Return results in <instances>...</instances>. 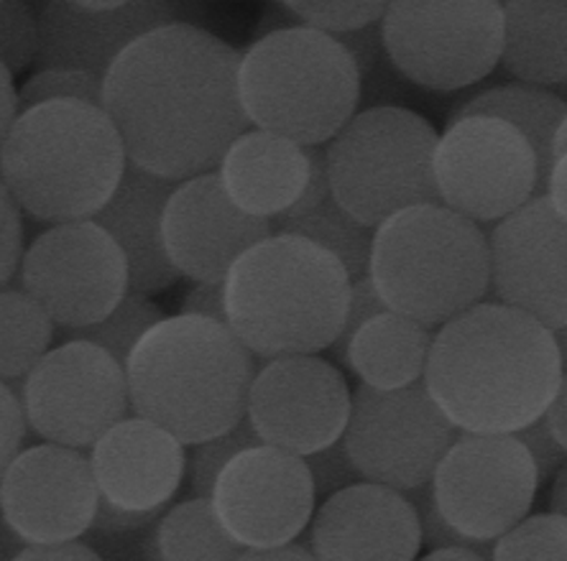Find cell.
I'll return each instance as SVG.
<instances>
[{
	"mask_svg": "<svg viewBox=\"0 0 567 561\" xmlns=\"http://www.w3.org/2000/svg\"><path fill=\"white\" fill-rule=\"evenodd\" d=\"M240 56L182 21L133 41L103 80V111L128 164L174 184L218 172L251 125L238 95Z\"/></svg>",
	"mask_w": 567,
	"mask_h": 561,
	"instance_id": "obj_1",
	"label": "cell"
},
{
	"mask_svg": "<svg viewBox=\"0 0 567 561\" xmlns=\"http://www.w3.org/2000/svg\"><path fill=\"white\" fill-rule=\"evenodd\" d=\"M563 375L555 332L481 301L435 332L422 383L461 434H519L545 418Z\"/></svg>",
	"mask_w": 567,
	"mask_h": 561,
	"instance_id": "obj_2",
	"label": "cell"
},
{
	"mask_svg": "<svg viewBox=\"0 0 567 561\" xmlns=\"http://www.w3.org/2000/svg\"><path fill=\"white\" fill-rule=\"evenodd\" d=\"M256 357L228 324L179 314L154 324L126 363L133 416L195 447L246 418Z\"/></svg>",
	"mask_w": 567,
	"mask_h": 561,
	"instance_id": "obj_3",
	"label": "cell"
},
{
	"mask_svg": "<svg viewBox=\"0 0 567 561\" xmlns=\"http://www.w3.org/2000/svg\"><path fill=\"white\" fill-rule=\"evenodd\" d=\"M223 301L225 324L254 357L320 355L346 324L350 279L328 250L274 232L233 263Z\"/></svg>",
	"mask_w": 567,
	"mask_h": 561,
	"instance_id": "obj_4",
	"label": "cell"
},
{
	"mask_svg": "<svg viewBox=\"0 0 567 561\" xmlns=\"http://www.w3.org/2000/svg\"><path fill=\"white\" fill-rule=\"evenodd\" d=\"M126 169L113 121L103 107L80 100L21 113L0 146V184L37 222L95 220Z\"/></svg>",
	"mask_w": 567,
	"mask_h": 561,
	"instance_id": "obj_5",
	"label": "cell"
},
{
	"mask_svg": "<svg viewBox=\"0 0 567 561\" xmlns=\"http://www.w3.org/2000/svg\"><path fill=\"white\" fill-rule=\"evenodd\" d=\"M369 279L389 312L440 330L488 294V236L445 205L402 209L373 232Z\"/></svg>",
	"mask_w": 567,
	"mask_h": 561,
	"instance_id": "obj_6",
	"label": "cell"
},
{
	"mask_svg": "<svg viewBox=\"0 0 567 561\" xmlns=\"http://www.w3.org/2000/svg\"><path fill=\"white\" fill-rule=\"evenodd\" d=\"M248 123L305 148L330 144L361 103V74L338 39L307 27L264 33L240 56Z\"/></svg>",
	"mask_w": 567,
	"mask_h": 561,
	"instance_id": "obj_7",
	"label": "cell"
},
{
	"mask_svg": "<svg viewBox=\"0 0 567 561\" xmlns=\"http://www.w3.org/2000/svg\"><path fill=\"white\" fill-rule=\"evenodd\" d=\"M437 131L406 107L355 113L324 148L332 199L377 230L410 207L442 205L435 184Z\"/></svg>",
	"mask_w": 567,
	"mask_h": 561,
	"instance_id": "obj_8",
	"label": "cell"
},
{
	"mask_svg": "<svg viewBox=\"0 0 567 561\" xmlns=\"http://www.w3.org/2000/svg\"><path fill=\"white\" fill-rule=\"evenodd\" d=\"M379 27L391 64L424 90L471 87L502 62L504 6L496 0H394Z\"/></svg>",
	"mask_w": 567,
	"mask_h": 561,
	"instance_id": "obj_9",
	"label": "cell"
},
{
	"mask_svg": "<svg viewBox=\"0 0 567 561\" xmlns=\"http://www.w3.org/2000/svg\"><path fill=\"white\" fill-rule=\"evenodd\" d=\"M430 488L450 529L478 547H494L529 516L539 477L514 434H461Z\"/></svg>",
	"mask_w": 567,
	"mask_h": 561,
	"instance_id": "obj_10",
	"label": "cell"
},
{
	"mask_svg": "<svg viewBox=\"0 0 567 561\" xmlns=\"http://www.w3.org/2000/svg\"><path fill=\"white\" fill-rule=\"evenodd\" d=\"M19 283L64 332L103 322L131 294L126 256L95 220L52 225L33 238Z\"/></svg>",
	"mask_w": 567,
	"mask_h": 561,
	"instance_id": "obj_11",
	"label": "cell"
},
{
	"mask_svg": "<svg viewBox=\"0 0 567 561\" xmlns=\"http://www.w3.org/2000/svg\"><path fill=\"white\" fill-rule=\"evenodd\" d=\"M19 398L29 429L70 449H90L131 412L126 367L85 340L49 350L21 381Z\"/></svg>",
	"mask_w": 567,
	"mask_h": 561,
	"instance_id": "obj_12",
	"label": "cell"
},
{
	"mask_svg": "<svg viewBox=\"0 0 567 561\" xmlns=\"http://www.w3.org/2000/svg\"><path fill=\"white\" fill-rule=\"evenodd\" d=\"M457 437L424 383H414L402 391L358 385L343 441L365 482L410 492L432 482Z\"/></svg>",
	"mask_w": 567,
	"mask_h": 561,
	"instance_id": "obj_13",
	"label": "cell"
},
{
	"mask_svg": "<svg viewBox=\"0 0 567 561\" xmlns=\"http://www.w3.org/2000/svg\"><path fill=\"white\" fill-rule=\"evenodd\" d=\"M440 202L471 222H502L539 197V164L527 138L504 121L447 123L435 148Z\"/></svg>",
	"mask_w": 567,
	"mask_h": 561,
	"instance_id": "obj_14",
	"label": "cell"
},
{
	"mask_svg": "<svg viewBox=\"0 0 567 561\" xmlns=\"http://www.w3.org/2000/svg\"><path fill=\"white\" fill-rule=\"evenodd\" d=\"M207 498L225 533L244 551L295 543L317 510L305 459L269 444L233 457Z\"/></svg>",
	"mask_w": 567,
	"mask_h": 561,
	"instance_id": "obj_15",
	"label": "cell"
},
{
	"mask_svg": "<svg viewBox=\"0 0 567 561\" xmlns=\"http://www.w3.org/2000/svg\"><path fill=\"white\" fill-rule=\"evenodd\" d=\"M353 393L324 357L266 360L248 391L246 418L261 444L310 457L343 439Z\"/></svg>",
	"mask_w": 567,
	"mask_h": 561,
	"instance_id": "obj_16",
	"label": "cell"
},
{
	"mask_svg": "<svg viewBox=\"0 0 567 561\" xmlns=\"http://www.w3.org/2000/svg\"><path fill=\"white\" fill-rule=\"evenodd\" d=\"M100 506L90 455L60 444L23 449L0 477V516L23 547L78 541Z\"/></svg>",
	"mask_w": 567,
	"mask_h": 561,
	"instance_id": "obj_17",
	"label": "cell"
},
{
	"mask_svg": "<svg viewBox=\"0 0 567 561\" xmlns=\"http://www.w3.org/2000/svg\"><path fill=\"white\" fill-rule=\"evenodd\" d=\"M491 291L549 332L567 326V222L535 197L488 236Z\"/></svg>",
	"mask_w": 567,
	"mask_h": 561,
	"instance_id": "obj_18",
	"label": "cell"
},
{
	"mask_svg": "<svg viewBox=\"0 0 567 561\" xmlns=\"http://www.w3.org/2000/svg\"><path fill=\"white\" fill-rule=\"evenodd\" d=\"M271 236L269 220L240 212L225 197L215 172L179 181L162 217L166 258L195 283H223L246 250Z\"/></svg>",
	"mask_w": 567,
	"mask_h": 561,
	"instance_id": "obj_19",
	"label": "cell"
},
{
	"mask_svg": "<svg viewBox=\"0 0 567 561\" xmlns=\"http://www.w3.org/2000/svg\"><path fill=\"white\" fill-rule=\"evenodd\" d=\"M177 23L162 0H52L39 11L37 70H82L105 80L133 41Z\"/></svg>",
	"mask_w": 567,
	"mask_h": 561,
	"instance_id": "obj_20",
	"label": "cell"
},
{
	"mask_svg": "<svg viewBox=\"0 0 567 561\" xmlns=\"http://www.w3.org/2000/svg\"><path fill=\"white\" fill-rule=\"evenodd\" d=\"M100 502L121 513L158 518L187 475V451L174 434L141 416L123 418L90 447Z\"/></svg>",
	"mask_w": 567,
	"mask_h": 561,
	"instance_id": "obj_21",
	"label": "cell"
},
{
	"mask_svg": "<svg viewBox=\"0 0 567 561\" xmlns=\"http://www.w3.org/2000/svg\"><path fill=\"white\" fill-rule=\"evenodd\" d=\"M420 518L404 492L358 482L315 510L310 551L317 561H416Z\"/></svg>",
	"mask_w": 567,
	"mask_h": 561,
	"instance_id": "obj_22",
	"label": "cell"
},
{
	"mask_svg": "<svg viewBox=\"0 0 567 561\" xmlns=\"http://www.w3.org/2000/svg\"><path fill=\"white\" fill-rule=\"evenodd\" d=\"M218 179L225 197L256 220H281L310 179V154L277 133L248 128L223 154Z\"/></svg>",
	"mask_w": 567,
	"mask_h": 561,
	"instance_id": "obj_23",
	"label": "cell"
},
{
	"mask_svg": "<svg viewBox=\"0 0 567 561\" xmlns=\"http://www.w3.org/2000/svg\"><path fill=\"white\" fill-rule=\"evenodd\" d=\"M174 187V181L158 179L128 164L115 195L95 215V222L118 242L126 256L133 294H158L179 279L166 258L162 240L164 207Z\"/></svg>",
	"mask_w": 567,
	"mask_h": 561,
	"instance_id": "obj_24",
	"label": "cell"
},
{
	"mask_svg": "<svg viewBox=\"0 0 567 561\" xmlns=\"http://www.w3.org/2000/svg\"><path fill=\"white\" fill-rule=\"evenodd\" d=\"M432 340H435V330L386 309L353 334L346 365L365 388H410L424 378Z\"/></svg>",
	"mask_w": 567,
	"mask_h": 561,
	"instance_id": "obj_25",
	"label": "cell"
},
{
	"mask_svg": "<svg viewBox=\"0 0 567 561\" xmlns=\"http://www.w3.org/2000/svg\"><path fill=\"white\" fill-rule=\"evenodd\" d=\"M502 64L524 85L557 87L567 80V0H508Z\"/></svg>",
	"mask_w": 567,
	"mask_h": 561,
	"instance_id": "obj_26",
	"label": "cell"
},
{
	"mask_svg": "<svg viewBox=\"0 0 567 561\" xmlns=\"http://www.w3.org/2000/svg\"><path fill=\"white\" fill-rule=\"evenodd\" d=\"M567 115V103L545 87L524 85V82H514V85L491 87L481 95L471 97L453 113V121L463 118H494L504 121L522 133L532 146L539 164V197H545L547 177L553 169L555 156L553 144L555 133L560 128L563 118Z\"/></svg>",
	"mask_w": 567,
	"mask_h": 561,
	"instance_id": "obj_27",
	"label": "cell"
},
{
	"mask_svg": "<svg viewBox=\"0 0 567 561\" xmlns=\"http://www.w3.org/2000/svg\"><path fill=\"white\" fill-rule=\"evenodd\" d=\"M244 549L230 539L215 516L210 498H192L158 518L154 561H238Z\"/></svg>",
	"mask_w": 567,
	"mask_h": 561,
	"instance_id": "obj_28",
	"label": "cell"
},
{
	"mask_svg": "<svg viewBox=\"0 0 567 561\" xmlns=\"http://www.w3.org/2000/svg\"><path fill=\"white\" fill-rule=\"evenodd\" d=\"M54 322L23 289H0V381L19 383L52 350Z\"/></svg>",
	"mask_w": 567,
	"mask_h": 561,
	"instance_id": "obj_29",
	"label": "cell"
},
{
	"mask_svg": "<svg viewBox=\"0 0 567 561\" xmlns=\"http://www.w3.org/2000/svg\"><path fill=\"white\" fill-rule=\"evenodd\" d=\"M277 232L299 236L328 250L346 268L350 283L369 279L373 232L377 230L365 228L355 217H350L336 199H328L307 215L277 220Z\"/></svg>",
	"mask_w": 567,
	"mask_h": 561,
	"instance_id": "obj_30",
	"label": "cell"
},
{
	"mask_svg": "<svg viewBox=\"0 0 567 561\" xmlns=\"http://www.w3.org/2000/svg\"><path fill=\"white\" fill-rule=\"evenodd\" d=\"M164 316L166 314L154 304L152 299L144 294H133L131 291V294L123 299L103 322L87 326V330L64 332V334L66 340L93 342V345L103 347L105 353H111L123 367H126L128 355L133 353V347L138 345V340L144 337L154 324L162 322Z\"/></svg>",
	"mask_w": 567,
	"mask_h": 561,
	"instance_id": "obj_31",
	"label": "cell"
},
{
	"mask_svg": "<svg viewBox=\"0 0 567 561\" xmlns=\"http://www.w3.org/2000/svg\"><path fill=\"white\" fill-rule=\"evenodd\" d=\"M491 561H567V518L527 516L491 547Z\"/></svg>",
	"mask_w": 567,
	"mask_h": 561,
	"instance_id": "obj_32",
	"label": "cell"
},
{
	"mask_svg": "<svg viewBox=\"0 0 567 561\" xmlns=\"http://www.w3.org/2000/svg\"><path fill=\"white\" fill-rule=\"evenodd\" d=\"M279 6L295 15L299 27L340 37V33L381 23L389 3L383 0H287Z\"/></svg>",
	"mask_w": 567,
	"mask_h": 561,
	"instance_id": "obj_33",
	"label": "cell"
},
{
	"mask_svg": "<svg viewBox=\"0 0 567 561\" xmlns=\"http://www.w3.org/2000/svg\"><path fill=\"white\" fill-rule=\"evenodd\" d=\"M56 100H80V103L103 107V80L82 70H37L19 87V115Z\"/></svg>",
	"mask_w": 567,
	"mask_h": 561,
	"instance_id": "obj_34",
	"label": "cell"
},
{
	"mask_svg": "<svg viewBox=\"0 0 567 561\" xmlns=\"http://www.w3.org/2000/svg\"><path fill=\"white\" fill-rule=\"evenodd\" d=\"M256 444H261L254 426L244 418L236 429L220 434V437H213L207 441H199L192 447V455L187 457V475L189 485L195 490L197 498L210 496L215 480L223 472V467L230 463L233 457L240 455L244 449H251Z\"/></svg>",
	"mask_w": 567,
	"mask_h": 561,
	"instance_id": "obj_35",
	"label": "cell"
},
{
	"mask_svg": "<svg viewBox=\"0 0 567 561\" xmlns=\"http://www.w3.org/2000/svg\"><path fill=\"white\" fill-rule=\"evenodd\" d=\"M39 15L19 0H0V64L21 74L37 62Z\"/></svg>",
	"mask_w": 567,
	"mask_h": 561,
	"instance_id": "obj_36",
	"label": "cell"
},
{
	"mask_svg": "<svg viewBox=\"0 0 567 561\" xmlns=\"http://www.w3.org/2000/svg\"><path fill=\"white\" fill-rule=\"evenodd\" d=\"M302 459L307 463V470H310V475H312L317 498H322V500L332 498L336 492L346 490V488H353V485H358V482H365L361 472L355 470V465L348 455L343 439L330 444L328 449L317 451V455L302 457Z\"/></svg>",
	"mask_w": 567,
	"mask_h": 561,
	"instance_id": "obj_37",
	"label": "cell"
},
{
	"mask_svg": "<svg viewBox=\"0 0 567 561\" xmlns=\"http://www.w3.org/2000/svg\"><path fill=\"white\" fill-rule=\"evenodd\" d=\"M406 500L412 502L416 510V518H420V529H422V547L427 543L430 549H453V547H463V549H475V551H486L491 554V547H478L468 539H463L461 533H455L450 526L445 523V518L440 516V510L435 506V498H432V488L430 482L422 485V488L404 492Z\"/></svg>",
	"mask_w": 567,
	"mask_h": 561,
	"instance_id": "obj_38",
	"label": "cell"
},
{
	"mask_svg": "<svg viewBox=\"0 0 567 561\" xmlns=\"http://www.w3.org/2000/svg\"><path fill=\"white\" fill-rule=\"evenodd\" d=\"M381 312H386V307H383L379 291L373 289L371 279H361V281L350 283V304H348L346 324H343V330H340L338 340L332 342V347H330V353L338 360V363L346 365V353H348L350 340H353V334L361 330L365 322L373 320V316H379Z\"/></svg>",
	"mask_w": 567,
	"mask_h": 561,
	"instance_id": "obj_39",
	"label": "cell"
},
{
	"mask_svg": "<svg viewBox=\"0 0 567 561\" xmlns=\"http://www.w3.org/2000/svg\"><path fill=\"white\" fill-rule=\"evenodd\" d=\"M23 258L21 209L0 184V289H6L19 273Z\"/></svg>",
	"mask_w": 567,
	"mask_h": 561,
	"instance_id": "obj_40",
	"label": "cell"
},
{
	"mask_svg": "<svg viewBox=\"0 0 567 561\" xmlns=\"http://www.w3.org/2000/svg\"><path fill=\"white\" fill-rule=\"evenodd\" d=\"M27 429L29 426L19 393H16L13 385L0 381V477L23 451Z\"/></svg>",
	"mask_w": 567,
	"mask_h": 561,
	"instance_id": "obj_41",
	"label": "cell"
},
{
	"mask_svg": "<svg viewBox=\"0 0 567 561\" xmlns=\"http://www.w3.org/2000/svg\"><path fill=\"white\" fill-rule=\"evenodd\" d=\"M514 437L519 439L524 444V449L529 451L532 463L537 467L539 485L547 480H555L557 472L567 465V451L557 444L545 418H539V422L527 426V429H522L519 434H514Z\"/></svg>",
	"mask_w": 567,
	"mask_h": 561,
	"instance_id": "obj_42",
	"label": "cell"
},
{
	"mask_svg": "<svg viewBox=\"0 0 567 561\" xmlns=\"http://www.w3.org/2000/svg\"><path fill=\"white\" fill-rule=\"evenodd\" d=\"M332 39H338V44L346 49L361 77L377 66L379 56L383 52V39H381L379 23H373V27H365V29H358V31H350V33H340V37H332Z\"/></svg>",
	"mask_w": 567,
	"mask_h": 561,
	"instance_id": "obj_43",
	"label": "cell"
},
{
	"mask_svg": "<svg viewBox=\"0 0 567 561\" xmlns=\"http://www.w3.org/2000/svg\"><path fill=\"white\" fill-rule=\"evenodd\" d=\"M307 154H310V179H307L302 197H299V202L295 205V209H291L287 217L307 215V212H312V209L328 202V199H332L328 166H324V150L307 148Z\"/></svg>",
	"mask_w": 567,
	"mask_h": 561,
	"instance_id": "obj_44",
	"label": "cell"
},
{
	"mask_svg": "<svg viewBox=\"0 0 567 561\" xmlns=\"http://www.w3.org/2000/svg\"><path fill=\"white\" fill-rule=\"evenodd\" d=\"M182 314L203 316V320H213V322L225 324L223 283H195V287L187 291Z\"/></svg>",
	"mask_w": 567,
	"mask_h": 561,
	"instance_id": "obj_45",
	"label": "cell"
},
{
	"mask_svg": "<svg viewBox=\"0 0 567 561\" xmlns=\"http://www.w3.org/2000/svg\"><path fill=\"white\" fill-rule=\"evenodd\" d=\"M11 561H105L87 543H47V547H23Z\"/></svg>",
	"mask_w": 567,
	"mask_h": 561,
	"instance_id": "obj_46",
	"label": "cell"
},
{
	"mask_svg": "<svg viewBox=\"0 0 567 561\" xmlns=\"http://www.w3.org/2000/svg\"><path fill=\"white\" fill-rule=\"evenodd\" d=\"M16 118H19V90H16L13 74L0 64V146L11 133Z\"/></svg>",
	"mask_w": 567,
	"mask_h": 561,
	"instance_id": "obj_47",
	"label": "cell"
},
{
	"mask_svg": "<svg viewBox=\"0 0 567 561\" xmlns=\"http://www.w3.org/2000/svg\"><path fill=\"white\" fill-rule=\"evenodd\" d=\"M545 197L549 207L555 209L557 217L567 222V154L557 156L553 169H549Z\"/></svg>",
	"mask_w": 567,
	"mask_h": 561,
	"instance_id": "obj_48",
	"label": "cell"
},
{
	"mask_svg": "<svg viewBox=\"0 0 567 561\" xmlns=\"http://www.w3.org/2000/svg\"><path fill=\"white\" fill-rule=\"evenodd\" d=\"M238 561H317L305 543H287L277 549H246Z\"/></svg>",
	"mask_w": 567,
	"mask_h": 561,
	"instance_id": "obj_49",
	"label": "cell"
},
{
	"mask_svg": "<svg viewBox=\"0 0 567 561\" xmlns=\"http://www.w3.org/2000/svg\"><path fill=\"white\" fill-rule=\"evenodd\" d=\"M545 422L549 426V432H553V437L557 439V444L567 451V373L563 375L560 388H557L553 404L547 408Z\"/></svg>",
	"mask_w": 567,
	"mask_h": 561,
	"instance_id": "obj_50",
	"label": "cell"
},
{
	"mask_svg": "<svg viewBox=\"0 0 567 561\" xmlns=\"http://www.w3.org/2000/svg\"><path fill=\"white\" fill-rule=\"evenodd\" d=\"M416 561H491V554H486V551L453 547V549H432L430 554H424Z\"/></svg>",
	"mask_w": 567,
	"mask_h": 561,
	"instance_id": "obj_51",
	"label": "cell"
},
{
	"mask_svg": "<svg viewBox=\"0 0 567 561\" xmlns=\"http://www.w3.org/2000/svg\"><path fill=\"white\" fill-rule=\"evenodd\" d=\"M549 506H553L555 513L567 518V465L563 467L557 477L553 480V492H549Z\"/></svg>",
	"mask_w": 567,
	"mask_h": 561,
	"instance_id": "obj_52",
	"label": "cell"
},
{
	"mask_svg": "<svg viewBox=\"0 0 567 561\" xmlns=\"http://www.w3.org/2000/svg\"><path fill=\"white\" fill-rule=\"evenodd\" d=\"M563 154H567V115L563 118L560 128H557L555 144H553V156L557 158V156H563Z\"/></svg>",
	"mask_w": 567,
	"mask_h": 561,
	"instance_id": "obj_53",
	"label": "cell"
},
{
	"mask_svg": "<svg viewBox=\"0 0 567 561\" xmlns=\"http://www.w3.org/2000/svg\"><path fill=\"white\" fill-rule=\"evenodd\" d=\"M555 340H557V350H560V360H563V371L567 373V326L560 332H555Z\"/></svg>",
	"mask_w": 567,
	"mask_h": 561,
	"instance_id": "obj_54",
	"label": "cell"
},
{
	"mask_svg": "<svg viewBox=\"0 0 567 561\" xmlns=\"http://www.w3.org/2000/svg\"><path fill=\"white\" fill-rule=\"evenodd\" d=\"M555 90H557V97L565 100V103H567V80L563 82V85H557Z\"/></svg>",
	"mask_w": 567,
	"mask_h": 561,
	"instance_id": "obj_55",
	"label": "cell"
}]
</instances>
